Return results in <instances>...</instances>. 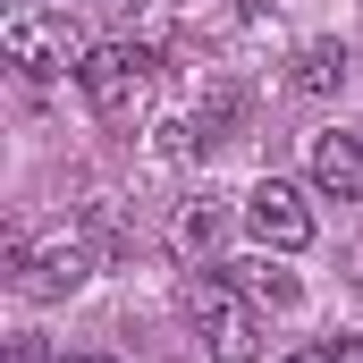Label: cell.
<instances>
[{
  "mask_svg": "<svg viewBox=\"0 0 363 363\" xmlns=\"http://www.w3.org/2000/svg\"><path fill=\"white\" fill-rule=\"evenodd\" d=\"M287 85L296 93H338L347 85V51H338V43H304L296 68H287Z\"/></svg>",
  "mask_w": 363,
  "mask_h": 363,
  "instance_id": "cell-9",
  "label": "cell"
},
{
  "mask_svg": "<svg viewBox=\"0 0 363 363\" xmlns=\"http://www.w3.org/2000/svg\"><path fill=\"white\" fill-rule=\"evenodd\" d=\"M237 211H245L254 245H271V254H304V245H313V228H321V220H313V203H304V186H287V178H262Z\"/></svg>",
  "mask_w": 363,
  "mask_h": 363,
  "instance_id": "cell-5",
  "label": "cell"
},
{
  "mask_svg": "<svg viewBox=\"0 0 363 363\" xmlns=\"http://www.w3.org/2000/svg\"><path fill=\"white\" fill-rule=\"evenodd\" d=\"M313 194H330V203H363V127H330V135H313Z\"/></svg>",
  "mask_w": 363,
  "mask_h": 363,
  "instance_id": "cell-6",
  "label": "cell"
},
{
  "mask_svg": "<svg viewBox=\"0 0 363 363\" xmlns=\"http://www.w3.org/2000/svg\"><path fill=\"white\" fill-rule=\"evenodd\" d=\"M254 313H262V304H254L237 279H194V287H186V321H194V338H203L211 363H262Z\"/></svg>",
  "mask_w": 363,
  "mask_h": 363,
  "instance_id": "cell-2",
  "label": "cell"
},
{
  "mask_svg": "<svg viewBox=\"0 0 363 363\" xmlns=\"http://www.w3.org/2000/svg\"><path fill=\"white\" fill-rule=\"evenodd\" d=\"M60 363H118V355H60Z\"/></svg>",
  "mask_w": 363,
  "mask_h": 363,
  "instance_id": "cell-12",
  "label": "cell"
},
{
  "mask_svg": "<svg viewBox=\"0 0 363 363\" xmlns=\"http://www.w3.org/2000/svg\"><path fill=\"white\" fill-rule=\"evenodd\" d=\"M279 363H338L330 347H296V355H279Z\"/></svg>",
  "mask_w": 363,
  "mask_h": 363,
  "instance_id": "cell-10",
  "label": "cell"
},
{
  "mask_svg": "<svg viewBox=\"0 0 363 363\" xmlns=\"http://www.w3.org/2000/svg\"><path fill=\"white\" fill-rule=\"evenodd\" d=\"M77 85H85L93 118L135 127V118H144V101H152V85H161V51H152V43H93L85 68H77Z\"/></svg>",
  "mask_w": 363,
  "mask_h": 363,
  "instance_id": "cell-1",
  "label": "cell"
},
{
  "mask_svg": "<svg viewBox=\"0 0 363 363\" xmlns=\"http://www.w3.org/2000/svg\"><path fill=\"white\" fill-rule=\"evenodd\" d=\"M347 271H355V287H363V237H355V254H347Z\"/></svg>",
  "mask_w": 363,
  "mask_h": 363,
  "instance_id": "cell-11",
  "label": "cell"
},
{
  "mask_svg": "<svg viewBox=\"0 0 363 363\" xmlns=\"http://www.w3.org/2000/svg\"><path fill=\"white\" fill-rule=\"evenodd\" d=\"M220 245H228V203H220V194H194L178 211V254L203 262V254H220Z\"/></svg>",
  "mask_w": 363,
  "mask_h": 363,
  "instance_id": "cell-8",
  "label": "cell"
},
{
  "mask_svg": "<svg viewBox=\"0 0 363 363\" xmlns=\"http://www.w3.org/2000/svg\"><path fill=\"white\" fill-rule=\"evenodd\" d=\"M9 279L34 296V304H60L93 279V245L85 228H43V237H9Z\"/></svg>",
  "mask_w": 363,
  "mask_h": 363,
  "instance_id": "cell-4",
  "label": "cell"
},
{
  "mask_svg": "<svg viewBox=\"0 0 363 363\" xmlns=\"http://www.w3.org/2000/svg\"><path fill=\"white\" fill-rule=\"evenodd\" d=\"M228 271H237V287H245L262 313H296V304H304V279L287 271V254H271V245L245 254V262H228Z\"/></svg>",
  "mask_w": 363,
  "mask_h": 363,
  "instance_id": "cell-7",
  "label": "cell"
},
{
  "mask_svg": "<svg viewBox=\"0 0 363 363\" xmlns=\"http://www.w3.org/2000/svg\"><path fill=\"white\" fill-rule=\"evenodd\" d=\"M0 43H9V68L17 77H34V85H51V77H77L85 68V34H77V17L68 9H17L9 26H0Z\"/></svg>",
  "mask_w": 363,
  "mask_h": 363,
  "instance_id": "cell-3",
  "label": "cell"
}]
</instances>
